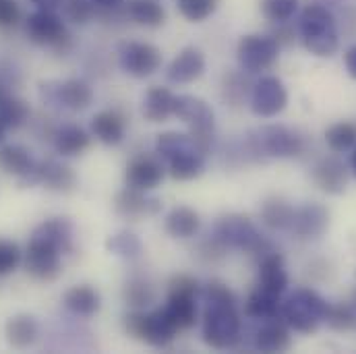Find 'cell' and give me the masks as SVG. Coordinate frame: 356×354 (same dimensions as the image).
Segmentation results:
<instances>
[{
    "label": "cell",
    "instance_id": "cell-1",
    "mask_svg": "<svg viewBox=\"0 0 356 354\" xmlns=\"http://www.w3.org/2000/svg\"><path fill=\"white\" fill-rule=\"evenodd\" d=\"M296 31L302 46L319 58H330L340 48L336 17L332 8L321 2H311L300 10Z\"/></svg>",
    "mask_w": 356,
    "mask_h": 354
},
{
    "label": "cell",
    "instance_id": "cell-2",
    "mask_svg": "<svg viewBox=\"0 0 356 354\" xmlns=\"http://www.w3.org/2000/svg\"><path fill=\"white\" fill-rule=\"evenodd\" d=\"M213 234L228 251L230 249L243 251L257 259L275 251L271 241H267L259 232L255 222L243 214H226V216L218 218V222L213 224Z\"/></svg>",
    "mask_w": 356,
    "mask_h": 354
},
{
    "label": "cell",
    "instance_id": "cell-3",
    "mask_svg": "<svg viewBox=\"0 0 356 354\" xmlns=\"http://www.w3.org/2000/svg\"><path fill=\"white\" fill-rule=\"evenodd\" d=\"M245 145L255 160H286L302 154V139L284 124H266L251 131Z\"/></svg>",
    "mask_w": 356,
    "mask_h": 354
},
{
    "label": "cell",
    "instance_id": "cell-4",
    "mask_svg": "<svg viewBox=\"0 0 356 354\" xmlns=\"http://www.w3.org/2000/svg\"><path fill=\"white\" fill-rule=\"evenodd\" d=\"M201 336L209 348L228 351L243 340V319L238 305H203Z\"/></svg>",
    "mask_w": 356,
    "mask_h": 354
},
{
    "label": "cell",
    "instance_id": "cell-5",
    "mask_svg": "<svg viewBox=\"0 0 356 354\" xmlns=\"http://www.w3.org/2000/svg\"><path fill=\"white\" fill-rule=\"evenodd\" d=\"M330 303L311 288L294 290L282 303V319L298 334H313L325 321Z\"/></svg>",
    "mask_w": 356,
    "mask_h": 354
},
{
    "label": "cell",
    "instance_id": "cell-6",
    "mask_svg": "<svg viewBox=\"0 0 356 354\" xmlns=\"http://www.w3.org/2000/svg\"><path fill=\"white\" fill-rule=\"evenodd\" d=\"M124 330L129 336H133L154 348L170 346L180 332L164 307L147 311V313H145V309H133L131 313L124 315Z\"/></svg>",
    "mask_w": 356,
    "mask_h": 354
},
{
    "label": "cell",
    "instance_id": "cell-7",
    "mask_svg": "<svg viewBox=\"0 0 356 354\" xmlns=\"http://www.w3.org/2000/svg\"><path fill=\"white\" fill-rule=\"evenodd\" d=\"M175 116L191 129V137L197 150L207 156L213 145V129H216V114L211 106L197 97V95H177L175 99Z\"/></svg>",
    "mask_w": 356,
    "mask_h": 354
},
{
    "label": "cell",
    "instance_id": "cell-8",
    "mask_svg": "<svg viewBox=\"0 0 356 354\" xmlns=\"http://www.w3.org/2000/svg\"><path fill=\"white\" fill-rule=\"evenodd\" d=\"M25 33L35 46L52 48L56 52H67L71 46L67 19L50 8H35L25 19Z\"/></svg>",
    "mask_w": 356,
    "mask_h": 354
},
{
    "label": "cell",
    "instance_id": "cell-9",
    "mask_svg": "<svg viewBox=\"0 0 356 354\" xmlns=\"http://www.w3.org/2000/svg\"><path fill=\"white\" fill-rule=\"evenodd\" d=\"M40 97L52 108H63L79 112L91 106L93 89L83 79H65V81H42Z\"/></svg>",
    "mask_w": 356,
    "mask_h": 354
},
{
    "label": "cell",
    "instance_id": "cell-10",
    "mask_svg": "<svg viewBox=\"0 0 356 354\" xmlns=\"http://www.w3.org/2000/svg\"><path fill=\"white\" fill-rule=\"evenodd\" d=\"M277 54H280L277 42L271 35H266V33H249V35H243L241 42H238V46H236L238 67L245 73H249V75L267 71L277 61Z\"/></svg>",
    "mask_w": 356,
    "mask_h": 354
},
{
    "label": "cell",
    "instance_id": "cell-11",
    "mask_svg": "<svg viewBox=\"0 0 356 354\" xmlns=\"http://www.w3.org/2000/svg\"><path fill=\"white\" fill-rule=\"evenodd\" d=\"M118 65L127 75L145 79L160 71L162 52L149 42H122L118 46Z\"/></svg>",
    "mask_w": 356,
    "mask_h": 354
},
{
    "label": "cell",
    "instance_id": "cell-12",
    "mask_svg": "<svg viewBox=\"0 0 356 354\" xmlns=\"http://www.w3.org/2000/svg\"><path fill=\"white\" fill-rule=\"evenodd\" d=\"M23 269L40 282H52L63 271V253L52 249L50 245L31 241L27 243V249L23 253Z\"/></svg>",
    "mask_w": 356,
    "mask_h": 354
},
{
    "label": "cell",
    "instance_id": "cell-13",
    "mask_svg": "<svg viewBox=\"0 0 356 354\" xmlns=\"http://www.w3.org/2000/svg\"><path fill=\"white\" fill-rule=\"evenodd\" d=\"M114 214L129 222H139L149 216H158L162 211V201L158 197L147 195V191H139L133 186H124L114 195L112 201Z\"/></svg>",
    "mask_w": 356,
    "mask_h": 354
},
{
    "label": "cell",
    "instance_id": "cell-14",
    "mask_svg": "<svg viewBox=\"0 0 356 354\" xmlns=\"http://www.w3.org/2000/svg\"><path fill=\"white\" fill-rule=\"evenodd\" d=\"M286 106H288V91L277 77L267 75L253 83L251 110L257 116H261V118L277 116L280 112H284Z\"/></svg>",
    "mask_w": 356,
    "mask_h": 354
},
{
    "label": "cell",
    "instance_id": "cell-15",
    "mask_svg": "<svg viewBox=\"0 0 356 354\" xmlns=\"http://www.w3.org/2000/svg\"><path fill=\"white\" fill-rule=\"evenodd\" d=\"M164 177H166V168L158 156L156 158L154 156H137L127 164L124 184L149 193L162 184Z\"/></svg>",
    "mask_w": 356,
    "mask_h": 354
},
{
    "label": "cell",
    "instance_id": "cell-16",
    "mask_svg": "<svg viewBox=\"0 0 356 354\" xmlns=\"http://www.w3.org/2000/svg\"><path fill=\"white\" fill-rule=\"evenodd\" d=\"M330 226V211L325 205L311 201L300 207H294V218L290 232L298 239H319Z\"/></svg>",
    "mask_w": 356,
    "mask_h": 354
},
{
    "label": "cell",
    "instance_id": "cell-17",
    "mask_svg": "<svg viewBox=\"0 0 356 354\" xmlns=\"http://www.w3.org/2000/svg\"><path fill=\"white\" fill-rule=\"evenodd\" d=\"M31 241L50 245L52 249H56L63 255H69L73 251V241H75V226L69 218L56 216V218H48L42 224H38L29 236Z\"/></svg>",
    "mask_w": 356,
    "mask_h": 354
},
{
    "label": "cell",
    "instance_id": "cell-18",
    "mask_svg": "<svg viewBox=\"0 0 356 354\" xmlns=\"http://www.w3.org/2000/svg\"><path fill=\"white\" fill-rule=\"evenodd\" d=\"M31 184H44L48 191H54V193H71L77 186V175L73 172L71 166L54 158H48V160L35 162Z\"/></svg>",
    "mask_w": 356,
    "mask_h": 354
},
{
    "label": "cell",
    "instance_id": "cell-19",
    "mask_svg": "<svg viewBox=\"0 0 356 354\" xmlns=\"http://www.w3.org/2000/svg\"><path fill=\"white\" fill-rule=\"evenodd\" d=\"M205 73V56L199 48L186 46L170 61L166 69V79L175 86H186L197 81Z\"/></svg>",
    "mask_w": 356,
    "mask_h": 354
},
{
    "label": "cell",
    "instance_id": "cell-20",
    "mask_svg": "<svg viewBox=\"0 0 356 354\" xmlns=\"http://www.w3.org/2000/svg\"><path fill=\"white\" fill-rule=\"evenodd\" d=\"M35 162L38 160H33L31 152L25 145L8 143V145L0 147V168L6 175L17 178V182L21 186H33L31 184V177H33Z\"/></svg>",
    "mask_w": 356,
    "mask_h": 354
},
{
    "label": "cell",
    "instance_id": "cell-21",
    "mask_svg": "<svg viewBox=\"0 0 356 354\" xmlns=\"http://www.w3.org/2000/svg\"><path fill=\"white\" fill-rule=\"evenodd\" d=\"M313 182L327 195H342L346 191L348 184V168L346 164L336 158V156H327L323 160H319L313 166Z\"/></svg>",
    "mask_w": 356,
    "mask_h": 354
},
{
    "label": "cell",
    "instance_id": "cell-22",
    "mask_svg": "<svg viewBox=\"0 0 356 354\" xmlns=\"http://www.w3.org/2000/svg\"><path fill=\"white\" fill-rule=\"evenodd\" d=\"M290 346H292L290 328L282 317L264 321L253 338V348L259 353H286Z\"/></svg>",
    "mask_w": 356,
    "mask_h": 354
},
{
    "label": "cell",
    "instance_id": "cell-23",
    "mask_svg": "<svg viewBox=\"0 0 356 354\" xmlns=\"http://www.w3.org/2000/svg\"><path fill=\"white\" fill-rule=\"evenodd\" d=\"M288 284H290V277L286 271V264L277 251H271L269 255L259 259L257 288L271 292L275 296H282L288 290Z\"/></svg>",
    "mask_w": 356,
    "mask_h": 354
},
{
    "label": "cell",
    "instance_id": "cell-24",
    "mask_svg": "<svg viewBox=\"0 0 356 354\" xmlns=\"http://www.w3.org/2000/svg\"><path fill=\"white\" fill-rule=\"evenodd\" d=\"M63 305L71 315L89 319V317L97 315V311L102 307V296L93 286L79 284V286H73L65 292Z\"/></svg>",
    "mask_w": 356,
    "mask_h": 354
},
{
    "label": "cell",
    "instance_id": "cell-25",
    "mask_svg": "<svg viewBox=\"0 0 356 354\" xmlns=\"http://www.w3.org/2000/svg\"><path fill=\"white\" fill-rule=\"evenodd\" d=\"M89 143H91L89 133L77 124H63L52 135L54 152L63 158H73V156L83 154L89 147Z\"/></svg>",
    "mask_w": 356,
    "mask_h": 354
},
{
    "label": "cell",
    "instance_id": "cell-26",
    "mask_svg": "<svg viewBox=\"0 0 356 354\" xmlns=\"http://www.w3.org/2000/svg\"><path fill=\"white\" fill-rule=\"evenodd\" d=\"M91 135L104 145H118L124 139V118L114 110H102L91 118Z\"/></svg>",
    "mask_w": 356,
    "mask_h": 354
},
{
    "label": "cell",
    "instance_id": "cell-27",
    "mask_svg": "<svg viewBox=\"0 0 356 354\" xmlns=\"http://www.w3.org/2000/svg\"><path fill=\"white\" fill-rule=\"evenodd\" d=\"M4 336H6V342L17 348V351H25L29 346L35 344L38 336H40V325L35 321V317L31 315H15L6 321L4 325Z\"/></svg>",
    "mask_w": 356,
    "mask_h": 354
},
{
    "label": "cell",
    "instance_id": "cell-28",
    "mask_svg": "<svg viewBox=\"0 0 356 354\" xmlns=\"http://www.w3.org/2000/svg\"><path fill=\"white\" fill-rule=\"evenodd\" d=\"M175 99L177 95L168 88L156 86L145 93L143 99V116L149 122H164L175 116Z\"/></svg>",
    "mask_w": 356,
    "mask_h": 354
},
{
    "label": "cell",
    "instance_id": "cell-29",
    "mask_svg": "<svg viewBox=\"0 0 356 354\" xmlns=\"http://www.w3.org/2000/svg\"><path fill=\"white\" fill-rule=\"evenodd\" d=\"M124 15L143 27H162L166 23V8L160 0H129L124 4Z\"/></svg>",
    "mask_w": 356,
    "mask_h": 354
},
{
    "label": "cell",
    "instance_id": "cell-30",
    "mask_svg": "<svg viewBox=\"0 0 356 354\" xmlns=\"http://www.w3.org/2000/svg\"><path fill=\"white\" fill-rule=\"evenodd\" d=\"M166 232L172 239H191L199 232L201 228V218L193 207L186 205H177L168 211L166 222H164Z\"/></svg>",
    "mask_w": 356,
    "mask_h": 354
},
{
    "label": "cell",
    "instance_id": "cell-31",
    "mask_svg": "<svg viewBox=\"0 0 356 354\" xmlns=\"http://www.w3.org/2000/svg\"><path fill=\"white\" fill-rule=\"evenodd\" d=\"M245 315L253 321H269V319H275V317H282V303H280V296L266 292L261 288H255L247 303H245Z\"/></svg>",
    "mask_w": 356,
    "mask_h": 354
},
{
    "label": "cell",
    "instance_id": "cell-32",
    "mask_svg": "<svg viewBox=\"0 0 356 354\" xmlns=\"http://www.w3.org/2000/svg\"><path fill=\"white\" fill-rule=\"evenodd\" d=\"M259 216H261V222L264 226L273 230V232H290V226H292V218H294V207L280 199V197H271L261 203V209H259Z\"/></svg>",
    "mask_w": 356,
    "mask_h": 354
},
{
    "label": "cell",
    "instance_id": "cell-33",
    "mask_svg": "<svg viewBox=\"0 0 356 354\" xmlns=\"http://www.w3.org/2000/svg\"><path fill=\"white\" fill-rule=\"evenodd\" d=\"M199 296H188V294H168V300L164 309L168 311L170 319L175 321L178 330H188L197 323L199 307H197Z\"/></svg>",
    "mask_w": 356,
    "mask_h": 354
},
{
    "label": "cell",
    "instance_id": "cell-34",
    "mask_svg": "<svg viewBox=\"0 0 356 354\" xmlns=\"http://www.w3.org/2000/svg\"><path fill=\"white\" fill-rule=\"evenodd\" d=\"M168 164V175L175 180H195L205 172V156L197 150H188L175 156Z\"/></svg>",
    "mask_w": 356,
    "mask_h": 354
},
{
    "label": "cell",
    "instance_id": "cell-35",
    "mask_svg": "<svg viewBox=\"0 0 356 354\" xmlns=\"http://www.w3.org/2000/svg\"><path fill=\"white\" fill-rule=\"evenodd\" d=\"M106 251L120 257V259H127V262H133L137 257H141L143 253V243L139 241L137 234L129 232V230H120L112 236H108L106 241Z\"/></svg>",
    "mask_w": 356,
    "mask_h": 354
},
{
    "label": "cell",
    "instance_id": "cell-36",
    "mask_svg": "<svg viewBox=\"0 0 356 354\" xmlns=\"http://www.w3.org/2000/svg\"><path fill=\"white\" fill-rule=\"evenodd\" d=\"M188 150H197V145H195L193 137L184 135V133L168 131V133L158 135V139H156V156L164 162L172 160L175 156L182 154V152H188Z\"/></svg>",
    "mask_w": 356,
    "mask_h": 354
},
{
    "label": "cell",
    "instance_id": "cell-37",
    "mask_svg": "<svg viewBox=\"0 0 356 354\" xmlns=\"http://www.w3.org/2000/svg\"><path fill=\"white\" fill-rule=\"evenodd\" d=\"M122 298L131 309H147L156 303V290L145 277H131L122 288Z\"/></svg>",
    "mask_w": 356,
    "mask_h": 354
},
{
    "label": "cell",
    "instance_id": "cell-38",
    "mask_svg": "<svg viewBox=\"0 0 356 354\" xmlns=\"http://www.w3.org/2000/svg\"><path fill=\"white\" fill-rule=\"evenodd\" d=\"M31 108L25 99L17 97L15 93H8L0 102V120L6 124V129H19L29 120Z\"/></svg>",
    "mask_w": 356,
    "mask_h": 354
},
{
    "label": "cell",
    "instance_id": "cell-39",
    "mask_svg": "<svg viewBox=\"0 0 356 354\" xmlns=\"http://www.w3.org/2000/svg\"><path fill=\"white\" fill-rule=\"evenodd\" d=\"M325 143L332 152H348L356 145L355 122H336L325 131Z\"/></svg>",
    "mask_w": 356,
    "mask_h": 354
},
{
    "label": "cell",
    "instance_id": "cell-40",
    "mask_svg": "<svg viewBox=\"0 0 356 354\" xmlns=\"http://www.w3.org/2000/svg\"><path fill=\"white\" fill-rule=\"evenodd\" d=\"M334 332H348L356 328V311L350 303H338L330 305L325 313V321Z\"/></svg>",
    "mask_w": 356,
    "mask_h": 354
},
{
    "label": "cell",
    "instance_id": "cell-41",
    "mask_svg": "<svg viewBox=\"0 0 356 354\" xmlns=\"http://www.w3.org/2000/svg\"><path fill=\"white\" fill-rule=\"evenodd\" d=\"M218 2L220 0H177V8L186 21L201 23L216 13Z\"/></svg>",
    "mask_w": 356,
    "mask_h": 354
},
{
    "label": "cell",
    "instance_id": "cell-42",
    "mask_svg": "<svg viewBox=\"0 0 356 354\" xmlns=\"http://www.w3.org/2000/svg\"><path fill=\"white\" fill-rule=\"evenodd\" d=\"M199 298L203 300V305H238L236 294L220 280H209L207 284H203Z\"/></svg>",
    "mask_w": 356,
    "mask_h": 354
},
{
    "label": "cell",
    "instance_id": "cell-43",
    "mask_svg": "<svg viewBox=\"0 0 356 354\" xmlns=\"http://www.w3.org/2000/svg\"><path fill=\"white\" fill-rule=\"evenodd\" d=\"M298 13V0H261V15L267 21L286 23Z\"/></svg>",
    "mask_w": 356,
    "mask_h": 354
},
{
    "label": "cell",
    "instance_id": "cell-44",
    "mask_svg": "<svg viewBox=\"0 0 356 354\" xmlns=\"http://www.w3.org/2000/svg\"><path fill=\"white\" fill-rule=\"evenodd\" d=\"M63 13L67 21L86 25L97 15V6L93 0H63Z\"/></svg>",
    "mask_w": 356,
    "mask_h": 354
},
{
    "label": "cell",
    "instance_id": "cell-45",
    "mask_svg": "<svg viewBox=\"0 0 356 354\" xmlns=\"http://www.w3.org/2000/svg\"><path fill=\"white\" fill-rule=\"evenodd\" d=\"M251 91H253V88L249 89V81H247L243 69L238 73H230L224 81V97L232 99L234 104L243 102L247 95H251Z\"/></svg>",
    "mask_w": 356,
    "mask_h": 354
},
{
    "label": "cell",
    "instance_id": "cell-46",
    "mask_svg": "<svg viewBox=\"0 0 356 354\" xmlns=\"http://www.w3.org/2000/svg\"><path fill=\"white\" fill-rule=\"evenodd\" d=\"M21 259H23V253L19 245L8 239H0V277L13 273L21 264Z\"/></svg>",
    "mask_w": 356,
    "mask_h": 354
},
{
    "label": "cell",
    "instance_id": "cell-47",
    "mask_svg": "<svg viewBox=\"0 0 356 354\" xmlns=\"http://www.w3.org/2000/svg\"><path fill=\"white\" fill-rule=\"evenodd\" d=\"M199 292H201V284H199L195 277L186 275V273H178V275H175V277L170 280V284H168V294L199 296Z\"/></svg>",
    "mask_w": 356,
    "mask_h": 354
},
{
    "label": "cell",
    "instance_id": "cell-48",
    "mask_svg": "<svg viewBox=\"0 0 356 354\" xmlns=\"http://www.w3.org/2000/svg\"><path fill=\"white\" fill-rule=\"evenodd\" d=\"M21 21V6L17 0H0V29L17 27Z\"/></svg>",
    "mask_w": 356,
    "mask_h": 354
},
{
    "label": "cell",
    "instance_id": "cell-49",
    "mask_svg": "<svg viewBox=\"0 0 356 354\" xmlns=\"http://www.w3.org/2000/svg\"><path fill=\"white\" fill-rule=\"evenodd\" d=\"M0 83L6 88H17L21 83V73L17 71V67L8 61H0Z\"/></svg>",
    "mask_w": 356,
    "mask_h": 354
},
{
    "label": "cell",
    "instance_id": "cell-50",
    "mask_svg": "<svg viewBox=\"0 0 356 354\" xmlns=\"http://www.w3.org/2000/svg\"><path fill=\"white\" fill-rule=\"evenodd\" d=\"M344 65H346V71H348V75L356 79V44L355 46H350L346 52H344Z\"/></svg>",
    "mask_w": 356,
    "mask_h": 354
},
{
    "label": "cell",
    "instance_id": "cell-51",
    "mask_svg": "<svg viewBox=\"0 0 356 354\" xmlns=\"http://www.w3.org/2000/svg\"><path fill=\"white\" fill-rule=\"evenodd\" d=\"M93 2H95L97 10H116L122 6L124 0H93Z\"/></svg>",
    "mask_w": 356,
    "mask_h": 354
},
{
    "label": "cell",
    "instance_id": "cell-52",
    "mask_svg": "<svg viewBox=\"0 0 356 354\" xmlns=\"http://www.w3.org/2000/svg\"><path fill=\"white\" fill-rule=\"evenodd\" d=\"M35 4V8H50V10H56L63 6V0H31Z\"/></svg>",
    "mask_w": 356,
    "mask_h": 354
},
{
    "label": "cell",
    "instance_id": "cell-53",
    "mask_svg": "<svg viewBox=\"0 0 356 354\" xmlns=\"http://www.w3.org/2000/svg\"><path fill=\"white\" fill-rule=\"evenodd\" d=\"M6 131H8V129H6V124L0 120V147H2V143H4V139H6Z\"/></svg>",
    "mask_w": 356,
    "mask_h": 354
},
{
    "label": "cell",
    "instance_id": "cell-54",
    "mask_svg": "<svg viewBox=\"0 0 356 354\" xmlns=\"http://www.w3.org/2000/svg\"><path fill=\"white\" fill-rule=\"evenodd\" d=\"M8 93H10V89L6 88V86H2V83H0V102H2V99H4V97L8 95Z\"/></svg>",
    "mask_w": 356,
    "mask_h": 354
},
{
    "label": "cell",
    "instance_id": "cell-55",
    "mask_svg": "<svg viewBox=\"0 0 356 354\" xmlns=\"http://www.w3.org/2000/svg\"><path fill=\"white\" fill-rule=\"evenodd\" d=\"M350 170H353V175L356 177V150L353 152V156H350Z\"/></svg>",
    "mask_w": 356,
    "mask_h": 354
},
{
    "label": "cell",
    "instance_id": "cell-56",
    "mask_svg": "<svg viewBox=\"0 0 356 354\" xmlns=\"http://www.w3.org/2000/svg\"><path fill=\"white\" fill-rule=\"evenodd\" d=\"M350 305L355 307V311H356V288L353 290V296H350Z\"/></svg>",
    "mask_w": 356,
    "mask_h": 354
},
{
    "label": "cell",
    "instance_id": "cell-57",
    "mask_svg": "<svg viewBox=\"0 0 356 354\" xmlns=\"http://www.w3.org/2000/svg\"><path fill=\"white\" fill-rule=\"evenodd\" d=\"M317 2H321V4H325V6H330L332 2H340V0H317Z\"/></svg>",
    "mask_w": 356,
    "mask_h": 354
}]
</instances>
